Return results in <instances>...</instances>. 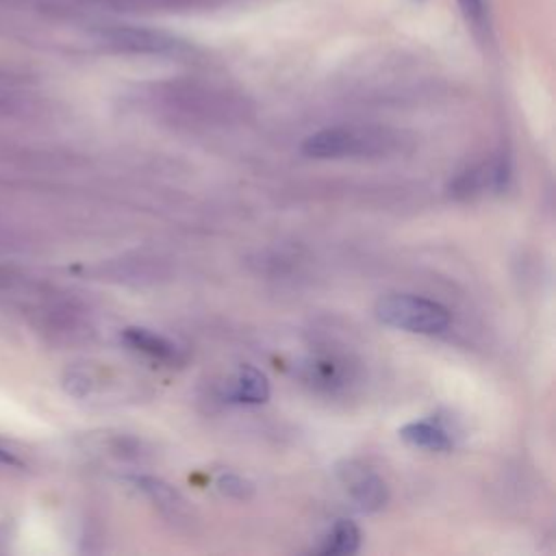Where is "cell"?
<instances>
[{
  "instance_id": "6da1fadb",
  "label": "cell",
  "mask_w": 556,
  "mask_h": 556,
  "mask_svg": "<svg viewBox=\"0 0 556 556\" xmlns=\"http://www.w3.org/2000/svg\"><path fill=\"white\" fill-rule=\"evenodd\" d=\"M393 143L387 130L361 126H332L308 135L302 152L311 159H341L361 154H380Z\"/></svg>"
},
{
  "instance_id": "7a4b0ae2",
  "label": "cell",
  "mask_w": 556,
  "mask_h": 556,
  "mask_svg": "<svg viewBox=\"0 0 556 556\" xmlns=\"http://www.w3.org/2000/svg\"><path fill=\"white\" fill-rule=\"evenodd\" d=\"M376 315L382 324L417 334H439L450 326V313L434 300L391 293L376 304Z\"/></svg>"
},
{
  "instance_id": "3957f363",
  "label": "cell",
  "mask_w": 556,
  "mask_h": 556,
  "mask_svg": "<svg viewBox=\"0 0 556 556\" xmlns=\"http://www.w3.org/2000/svg\"><path fill=\"white\" fill-rule=\"evenodd\" d=\"M98 39L117 50L128 54H148V56H178L187 52V43L165 30L148 28V26H109L98 30Z\"/></svg>"
},
{
  "instance_id": "277c9868",
  "label": "cell",
  "mask_w": 556,
  "mask_h": 556,
  "mask_svg": "<svg viewBox=\"0 0 556 556\" xmlns=\"http://www.w3.org/2000/svg\"><path fill=\"white\" fill-rule=\"evenodd\" d=\"M339 478H341L343 486L348 489L354 506L361 513H376L389 500L384 480L361 463H354V460L343 463L339 467Z\"/></svg>"
},
{
  "instance_id": "5b68a950",
  "label": "cell",
  "mask_w": 556,
  "mask_h": 556,
  "mask_svg": "<svg viewBox=\"0 0 556 556\" xmlns=\"http://www.w3.org/2000/svg\"><path fill=\"white\" fill-rule=\"evenodd\" d=\"M510 176L508 159L497 156L491 161H484L454 178L450 185V193L454 198H473L478 193H484L489 189H502Z\"/></svg>"
},
{
  "instance_id": "8992f818",
  "label": "cell",
  "mask_w": 556,
  "mask_h": 556,
  "mask_svg": "<svg viewBox=\"0 0 556 556\" xmlns=\"http://www.w3.org/2000/svg\"><path fill=\"white\" fill-rule=\"evenodd\" d=\"M400 437L408 445L421 447V450H430V452H445V450H450L454 445L450 430L439 419L410 421V424L400 428Z\"/></svg>"
},
{
  "instance_id": "52a82bcc",
  "label": "cell",
  "mask_w": 556,
  "mask_h": 556,
  "mask_svg": "<svg viewBox=\"0 0 556 556\" xmlns=\"http://www.w3.org/2000/svg\"><path fill=\"white\" fill-rule=\"evenodd\" d=\"M226 397L230 402H241V404H263L269 397L267 376L252 365H243L235 374L230 387L226 389Z\"/></svg>"
},
{
  "instance_id": "ba28073f",
  "label": "cell",
  "mask_w": 556,
  "mask_h": 556,
  "mask_svg": "<svg viewBox=\"0 0 556 556\" xmlns=\"http://www.w3.org/2000/svg\"><path fill=\"white\" fill-rule=\"evenodd\" d=\"M122 339L137 352L148 354L150 358L163 361V363H176L178 361V348L163 334H156L148 328H126Z\"/></svg>"
},
{
  "instance_id": "9c48e42d",
  "label": "cell",
  "mask_w": 556,
  "mask_h": 556,
  "mask_svg": "<svg viewBox=\"0 0 556 556\" xmlns=\"http://www.w3.org/2000/svg\"><path fill=\"white\" fill-rule=\"evenodd\" d=\"M132 482L137 489H141L156 506L161 513H165L172 519H178L185 515V500L180 497L178 491H174L169 484H165L159 478L152 476H135Z\"/></svg>"
},
{
  "instance_id": "30bf717a",
  "label": "cell",
  "mask_w": 556,
  "mask_h": 556,
  "mask_svg": "<svg viewBox=\"0 0 556 556\" xmlns=\"http://www.w3.org/2000/svg\"><path fill=\"white\" fill-rule=\"evenodd\" d=\"M358 545H361L358 528L348 519H337L328 530V534L324 536V543L317 552L330 554V556H345V554L358 552Z\"/></svg>"
},
{
  "instance_id": "8fae6325",
  "label": "cell",
  "mask_w": 556,
  "mask_h": 556,
  "mask_svg": "<svg viewBox=\"0 0 556 556\" xmlns=\"http://www.w3.org/2000/svg\"><path fill=\"white\" fill-rule=\"evenodd\" d=\"M217 489L228 495V497H237V500H245L252 495V484L248 480H243L237 473H222L217 478Z\"/></svg>"
},
{
  "instance_id": "7c38bea8",
  "label": "cell",
  "mask_w": 556,
  "mask_h": 556,
  "mask_svg": "<svg viewBox=\"0 0 556 556\" xmlns=\"http://www.w3.org/2000/svg\"><path fill=\"white\" fill-rule=\"evenodd\" d=\"M458 4H460V9H463V13H465L469 20H473V22H478V20L482 17V13H484L482 0H458Z\"/></svg>"
}]
</instances>
